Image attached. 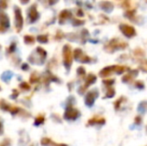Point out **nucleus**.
<instances>
[{"mask_svg": "<svg viewBox=\"0 0 147 146\" xmlns=\"http://www.w3.org/2000/svg\"><path fill=\"white\" fill-rule=\"evenodd\" d=\"M77 71H78V73H79V74H84V68H82V67H79Z\"/></svg>", "mask_w": 147, "mask_h": 146, "instance_id": "412c9836", "label": "nucleus"}, {"mask_svg": "<svg viewBox=\"0 0 147 146\" xmlns=\"http://www.w3.org/2000/svg\"><path fill=\"white\" fill-rule=\"evenodd\" d=\"M41 144L44 145V146L45 145H54V146L57 145V144H55V143H53L49 138H42V140H41Z\"/></svg>", "mask_w": 147, "mask_h": 146, "instance_id": "f8f14e48", "label": "nucleus"}, {"mask_svg": "<svg viewBox=\"0 0 147 146\" xmlns=\"http://www.w3.org/2000/svg\"><path fill=\"white\" fill-rule=\"evenodd\" d=\"M95 80H96V77H95V76L93 75V74H90V75L88 76V78H87V81H86V85L85 86H88L89 84L94 83Z\"/></svg>", "mask_w": 147, "mask_h": 146, "instance_id": "4468645a", "label": "nucleus"}, {"mask_svg": "<svg viewBox=\"0 0 147 146\" xmlns=\"http://www.w3.org/2000/svg\"><path fill=\"white\" fill-rule=\"evenodd\" d=\"M120 29H121L122 32H123V33L128 37H131L135 34V30H134L132 27H130L129 25H125V24H123V25L120 26Z\"/></svg>", "mask_w": 147, "mask_h": 146, "instance_id": "6e6552de", "label": "nucleus"}, {"mask_svg": "<svg viewBox=\"0 0 147 146\" xmlns=\"http://www.w3.org/2000/svg\"><path fill=\"white\" fill-rule=\"evenodd\" d=\"M6 7H7V2L0 1V8H1V9H5Z\"/></svg>", "mask_w": 147, "mask_h": 146, "instance_id": "a211bd4d", "label": "nucleus"}, {"mask_svg": "<svg viewBox=\"0 0 147 146\" xmlns=\"http://www.w3.org/2000/svg\"><path fill=\"white\" fill-rule=\"evenodd\" d=\"M0 26L2 30H5L9 27V19L4 12L0 11Z\"/></svg>", "mask_w": 147, "mask_h": 146, "instance_id": "423d86ee", "label": "nucleus"}, {"mask_svg": "<svg viewBox=\"0 0 147 146\" xmlns=\"http://www.w3.org/2000/svg\"><path fill=\"white\" fill-rule=\"evenodd\" d=\"M14 13H15V27L17 31L19 32L23 27V17H22V12L17 6L14 7Z\"/></svg>", "mask_w": 147, "mask_h": 146, "instance_id": "f03ea898", "label": "nucleus"}, {"mask_svg": "<svg viewBox=\"0 0 147 146\" xmlns=\"http://www.w3.org/2000/svg\"><path fill=\"white\" fill-rule=\"evenodd\" d=\"M37 40L41 43H46L48 41V37H47V35H39L37 37Z\"/></svg>", "mask_w": 147, "mask_h": 146, "instance_id": "dca6fc26", "label": "nucleus"}, {"mask_svg": "<svg viewBox=\"0 0 147 146\" xmlns=\"http://www.w3.org/2000/svg\"><path fill=\"white\" fill-rule=\"evenodd\" d=\"M97 95H98L97 91H90V92H88L87 95H86V97H85V103L87 104L88 106H92L93 102H94V100L96 99Z\"/></svg>", "mask_w": 147, "mask_h": 146, "instance_id": "0eeeda50", "label": "nucleus"}, {"mask_svg": "<svg viewBox=\"0 0 147 146\" xmlns=\"http://www.w3.org/2000/svg\"><path fill=\"white\" fill-rule=\"evenodd\" d=\"M0 130H1V123H0Z\"/></svg>", "mask_w": 147, "mask_h": 146, "instance_id": "5701e85b", "label": "nucleus"}, {"mask_svg": "<svg viewBox=\"0 0 147 146\" xmlns=\"http://www.w3.org/2000/svg\"><path fill=\"white\" fill-rule=\"evenodd\" d=\"M78 116H79V112L72 107L67 108L65 114H64V117H65L66 119H68V120H74V119H76Z\"/></svg>", "mask_w": 147, "mask_h": 146, "instance_id": "39448f33", "label": "nucleus"}, {"mask_svg": "<svg viewBox=\"0 0 147 146\" xmlns=\"http://www.w3.org/2000/svg\"><path fill=\"white\" fill-rule=\"evenodd\" d=\"M1 106H2V109L9 111V112H11V114H16V113L20 111V108L15 107V106H11V105H9L8 103H5L4 101H2V105Z\"/></svg>", "mask_w": 147, "mask_h": 146, "instance_id": "1a4fd4ad", "label": "nucleus"}, {"mask_svg": "<svg viewBox=\"0 0 147 146\" xmlns=\"http://www.w3.org/2000/svg\"><path fill=\"white\" fill-rule=\"evenodd\" d=\"M17 95H18V91L17 90H15V91H13V94L11 95V98H16L17 97Z\"/></svg>", "mask_w": 147, "mask_h": 146, "instance_id": "aec40b11", "label": "nucleus"}, {"mask_svg": "<svg viewBox=\"0 0 147 146\" xmlns=\"http://www.w3.org/2000/svg\"><path fill=\"white\" fill-rule=\"evenodd\" d=\"M69 16H71V13H70L68 10H63V11L60 13V16H59V22L60 23H63L65 21V19H67Z\"/></svg>", "mask_w": 147, "mask_h": 146, "instance_id": "9d476101", "label": "nucleus"}, {"mask_svg": "<svg viewBox=\"0 0 147 146\" xmlns=\"http://www.w3.org/2000/svg\"><path fill=\"white\" fill-rule=\"evenodd\" d=\"M0 146H1V145H0Z\"/></svg>", "mask_w": 147, "mask_h": 146, "instance_id": "b1692460", "label": "nucleus"}, {"mask_svg": "<svg viewBox=\"0 0 147 146\" xmlns=\"http://www.w3.org/2000/svg\"><path fill=\"white\" fill-rule=\"evenodd\" d=\"M13 50H15V43H12V44H11L10 49H9V52H12Z\"/></svg>", "mask_w": 147, "mask_h": 146, "instance_id": "6ab92c4d", "label": "nucleus"}, {"mask_svg": "<svg viewBox=\"0 0 147 146\" xmlns=\"http://www.w3.org/2000/svg\"><path fill=\"white\" fill-rule=\"evenodd\" d=\"M24 41H25L26 44H34L35 40H34V37L31 36V35H26L24 36Z\"/></svg>", "mask_w": 147, "mask_h": 146, "instance_id": "9b49d317", "label": "nucleus"}, {"mask_svg": "<svg viewBox=\"0 0 147 146\" xmlns=\"http://www.w3.org/2000/svg\"><path fill=\"white\" fill-rule=\"evenodd\" d=\"M56 146H67V145H65V144H57Z\"/></svg>", "mask_w": 147, "mask_h": 146, "instance_id": "4be33fe9", "label": "nucleus"}, {"mask_svg": "<svg viewBox=\"0 0 147 146\" xmlns=\"http://www.w3.org/2000/svg\"><path fill=\"white\" fill-rule=\"evenodd\" d=\"M46 55H47L46 51L43 50L41 47H37V48L35 49V53L33 52L28 59H29V61L31 63H33V64L41 65L44 62L45 58H46Z\"/></svg>", "mask_w": 147, "mask_h": 146, "instance_id": "f257e3e1", "label": "nucleus"}, {"mask_svg": "<svg viewBox=\"0 0 147 146\" xmlns=\"http://www.w3.org/2000/svg\"><path fill=\"white\" fill-rule=\"evenodd\" d=\"M63 55H64V65L67 69L70 68L72 63V54H71V49H70L69 45H65L63 48Z\"/></svg>", "mask_w": 147, "mask_h": 146, "instance_id": "7ed1b4c3", "label": "nucleus"}, {"mask_svg": "<svg viewBox=\"0 0 147 146\" xmlns=\"http://www.w3.org/2000/svg\"><path fill=\"white\" fill-rule=\"evenodd\" d=\"M44 122V117L42 116V115H39V116H37L36 118H35V125H40L42 124V123Z\"/></svg>", "mask_w": 147, "mask_h": 146, "instance_id": "2eb2a0df", "label": "nucleus"}, {"mask_svg": "<svg viewBox=\"0 0 147 146\" xmlns=\"http://www.w3.org/2000/svg\"><path fill=\"white\" fill-rule=\"evenodd\" d=\"M12 77V73L10 72V71H6V72H4L2 74V79L4 80V81H9V79Z\"/></svg>", "mask_w": 147, "mask_h": 146, "instance_id": "ddd939ff", "label": "nucleus"}, {"mask_svg": "<svg viewBox=\"0 0 147 146\" xmlns=\"http://www.w3.org/2000/svg\"><path fill=\"white\" fill-rule=\"evenodd\" d=\"M38 17H39V13L36 10V5L33 4L29 9H28V21L30 23H33V22H35L38 19Z\"/></svg>", "mask_w": 147, "mask_h": 146, "instance_id": "20e7f679", "label": "nucleus"}, {"mask_svg": "<svg viewBox=\"0 0 147 146\" xmlns=\"http://www.w3.org/2000/svg\"><path fill=\"white\" fill-rule=\"evenodd\" d=\"M20 87L23 88L24 90H29L30 89V86L28 83H26V82H22L21 84H20Z\"/></svg>", "mask_w": 147, "mask_h": 146, "instance_id": "f3484780", "label": "nucleus"}]
</instances>
